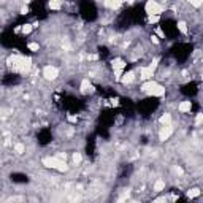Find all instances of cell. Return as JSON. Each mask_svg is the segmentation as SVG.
Returning <instances> with one entry per match:
<instances>
[{
  "label": "cell",
  "instance_id": "1",
  "mask_svg": "<svg viewBox=\"0 0 203 203\" xmlns=\"http://www.w3.org/2000/svg\"><path fill=\"white\" fill-rule=\"evenodd\" d=\"M141 90L143 92H147L149 95H154V97H162L163 94H165V87L163 86H160V84H157L155 81H146L144 84L141 86Z\"/></svg>",
  "mask_w": 203,
  "mask_h": 203
},
{
  "label": "cell",
  "instance_id": "2",
  "mask_svg": "<svg viewBox=\"0 0 203 203\" xmlns=\"http://www.w3.org/2000/svg\"><path fill=\"white\" fill-rule=\"evenodd\" d=\"M43 165L48 167V168H54L57 171H67L68 170L65 160H59L57 157H44L43 159Z\"/></svg>",
  "mask_w": 203,
  "mask_h": 203
},
{
  "label": "cell",
  "instance_id": "3",
  "mask_svg": "<svg viewBox=\"0 0 203 203\" xmlns=\"http://www.w3.org/2000/svg\"><path fill=\"white\" fill-rule=\"evenodd\" d=\"M144 8H146V13L149 16H160V13L163 11V5L157 3L155 0H149V2L144 5Z\"/></svg>",
  "mask_w": 203,
  "mask_h": 203
},
{
  "label": "cell",
  "instance_id": "4",
  "mask_svg": "<svg viewBox=\"0 0 203 203\" xmlns=\"http://www.w3.org/2000/svg\"><path fill=\"white\" fill-rule=\"evenodd\" d=\"M43 76H44L46 79L52 81V79H56V78L59 76V70H57L56 67L48 65V67H44V70H43Z\"/></svg>",
  "mask_w": 203,
  "mask_h": 203
},
{
  "label": "cell",
  "instance_id": "5",
  "mask_svg": "<svg viewBox=\"0 0 203 203\" xmlns=\"http://www.w3.org/2000/svg\"><path fill=\"white\" fill-rule=\"evenodd\" d=\"M171 133H173V127H171V124H168V125H162L160 132H159V138H160L162 141H165V140H168V138L171 136Z\"/></svg>",
  "mask_w": 203,
  "mask_h": 203
},
{
  "label": "cell",
  "instance_id": "6",
  "mask_svg": "<svg viewBox=\"0 0 203 203\" xmlns=\"http://www.w3.org/2000/svg\"><path fill=\"white\" fill-rule=\"evenodd\" d=\"M140 76H141V79H144V81H151L152 76H154V71L149 70L147 67H141V68H140Z\"/></svg>",
  "mask_w": 203,
  "mask_h": 203
},
{
  "label": "cell",
  "instance_id": "7",
  "mask_svg": "<svg viewBox=\"0 0 203 203\" xmlns=\"http://www.w3.org/2000/svg\"><path fill=\"white\" fill-rule=\"evenodd\" d=\"M94 90V86L90 84V81L89 79H82L81 81V92L82 94H89V92Z\"/></svg>",
  "mask_w": 203,
  "mask_h": 203
},
{
  "label": "cell",
  "instance_id": "8",
  "mask_svg": "<svg viewBox=\"0 0 203 203\" xmlns=\"http://www.w3.org/2000/svg\"><path fill=\"white\" fill-rule=\"evenodd\" d=\"M133 79H135V71H127V73H124V75H122L121 82H122V84H130Z\"/></svg>",
  "mask_w": 203,
  "mask_h": 203
},
{
  "label": "cell",
  "instance_id": "9",
  "mask_svg": "<svg viewBox=\"0 0 203 203\" xmlns=\"http://www.w3.org/2000/svg\"><path fill=\"white\" fill-rule=\"evenodd\" d=\"M111 65H113V70H124V67H125V62L122 60V59H114L113 62H111Z\"/></svg>",
  "mask_w": 203,
  "mask_h": 203
},
{
  "label": "cell",
  "instance_id": "10",
  "mask_svg": "<svg viewBox=\"0 0 203 203\" xmlns=\"http://www.w3.org/2000/svg\"><path fill=\"white\" fill-rule=\"evenodd\" d=\"M190 108H192L190 102H181L179 106H178V109H179L181 113H189V111H190Z\"/></svg>",
  "mask_w": 203,
  "mask_h": 203
},
{
  "label": "cell",
  "instance_id": "11",
  "mask_svg": "<svg viewBox=\"0 0 203 203\" xmlns=\"http://www.w3.org/2000/svg\"><path fill=\"white\" fill-rule=\"evenodd\" d=\"M160 124H162V125H168V124H171V116H170L168 113H165L163 116H160Z\"/></svg>",
  "mask_w": 203,
  "mask_h": 203
},
{
  "label": "cell",
  "instance_id": "12",
  "mask_svg": "<svg viewBox=\"0 0 203 203\" xmlns=\"http://www.w3.org/2000/svg\"><path fill=\"white\" fill-rule=\"evenodd\" d=\"M163 189H165V181H162V179L155 181V184H154V190H155V192H160V190H163Z\"/></svg>",
  "mask_w": 203,
  "mask_h": 203
},
{
  "label": "cell",
  "instance_id": "13",
  "mask_svg": "<svg viewBox=\"0 0 203 203\" xmlns=\"http://www.w3.org/2000/svg\"><path fill=\"white\" fill-rule=\"evenodd\" d=\"M121 5H122V2H119V0H117V2H105V6L111 8V10H117Z\"/></svg>",
  "mask_w": 203,
  "mask_h": 203
},
{
  "label": "cell",
  "instance_id": "14",
  "mask_svg": "<svg viewBox=\"0 0 203 203\" xmlns=\"http://www.w3.org/2000/svg\"><path fill=\"white\" fill-rule=\"evenodd\" d=\"M48 6L51 8V10H60L62 3H60V2H57V0H51V2L48 3Z\"/></svg>",
  "mask_w": 203,
  "mask_h": 203
},
{
  "label": "cell",
  "instance_id": "15",
  "mask_svg": "<svg viewBox=\"0 0 203 203\" xmlns=\"http://www.w3.org/2000/svg\"><path fill=\"white\" fill-rule=\"evenodd\" d=\"M178 29H179V32H181V33L187 35V24L184 22V21H179V22H178Z\"/></svg>",
  "mask_w": 203,
  "mask_h": 203
},
{
  "label": "cell",
  "instance_id": "16",
  "mask_svg": "<svg viewBox=\"0 0 203 203\" xmlns=\"http://www.w3.org/2000/svg\"><path fill=\"white\" fill-rule=\"evenodd\" d=\"M32 29H33L32 24H24V25L21 27V32H22L24 35H29V33L32 32Z\"/></svg>",
  "mask_w": 203,
  "mask_h": 203
},
{
  "label": "cell",
  "instance_id": "17",
  "mask_svg": "<svg viewBox=\"0 0 203 203\" xmlns=\"http://www.w3.org/2000/svg\"><path fill=\"white\" fill-rule=\"evenodd\" d=\"M32 67V60L29 57H24V67H22V71H29Z\"/></svg>",
  "mask_w": 203,
  "mask_h": 203
},
{
  "label": "cell",
  "instance_id": "18",
  "mask_svg": "<svg viewBox=\"0 0 203 203\" xmlns=\"http://www.w3.org/2000/svg\"><path fill=\"white\" fill-rule=\"evenodd\" d=\"M198 195H200V189H190L187 192V197L189 198H197Z\"/></svg>",
  "mask_w": 203,
  "mask_h": 203
},
{
  "label": "cell",
  "instance_id": "19",
  "mask_svg": "<svg viewBox=\"0 0 203 203\" xmlns=\"http://www.w3.org/2000/svg\"><path fill=\"white\" fill-rule=\"evenodd\" d=\"M71 159H73V163H75V165H79V163H81V160H82V155H81L79 152H75Z\"/></svg>",
  "mask_w": 203,
  "mask_h": 203
},
{
  "label": "cell",
  "instance_id": "20",
  "mask_svg": "<svg viewBox=\"0 0 203 203\" xmlns=\"http://www.w3.org/2000/svg\"><path fill=\"white\" fill-rule=\"evenodd\" d=\"M159 21H160V16H149V19H147L149 24H157Z\"/></svg>",
  "mask_w": 203,
  "mask_h": 203
},
{
  "label": "cell",
  "instance_id": "21",
  "mask_svg": "<svg viewBox=\"0 0 203 203\" xmlns=\"http://www.w3.org/2000/svg\"><path fill=\"white\" fill-rule=\"evenodd\" d=\"M157 63H159V59H154L151 63H149V65H147V68H149V70H155V68H157Z\"/></svg>",
  "mask_w": 203,
  "mask_h": 203
},
{
  "label": "cell",
  "instance_id": "22",
  "mask_svg": "<svg viewBox=\"0 0 203 203\" xmlns=\"http://www.w3.org/2000/svg\"><path fill=\"white\" fill-rule=\"evenodd\" d=\"M14 151H16L17 154H22V152H24V144H21V143H17V144L14 146Z\"/></svg>",
  "mask_w": 203,
  "mask_h": 203
},
{
  "label": "cell",
  "instance_id": "23",
  "mask_svg": "<svg viewBox=\"0 0 203 203\" xmlns=\"http://www.w3.org/2000/svg\"><path fill=\"white\" fill-rule=\"evenodd\" d=\"M29 49L33 51V52H36V51L40 49V46H38V43H29Z\"/></svg>",
  "mask_w": 203,
  "mask_h": 203
},
{
  "label": "cell",
  "instance_id": "24",
  "mask_svg": "<svg viewBox=\"0 0 203 203\" xmlns=\"http://www.w3.org/2000/svg\"><path fill=\"white\" fill-rule=\"evenodd\" d=\"M154 203H167V198L165 197H160V198H155Z\"/></svg>",
  "mask_w": 203,
  "mask_h": 203
},
{
  "label": "cell",
  "instance_id": "25",
  "mask_svg": "<svg viewBox=\"0 0 203 203\" xmlns=\"http://www.w3.org/2000/svg\"><path fill=\"white\" fill-rule=\"evenodd\" d=\"M67 119H68V122H76V121H78V117H76V116H68Z\"/></svg>",
  "mask_w": 203,
  "mask_h": 203
},
{
  "label": "cell",
  "instance_id": "26",
  "mask_svg": "<svg viewBox=\"0 0 203 203\" xmlns=\"http://www.w3.org/2000/svg\"><path fill=\"white\" fill-rule=\"evenodd\" d=\"M190 5H192V6H195V8H200L203 3H201V2H190Z\"/></svg>",
  "mask_w": 203,
  "mask_h": 203
},
{
  "label": "cell",
  "instance_id": "27",
  "mask_svg": "<svg viewBox=\"0 0 203 203\" xmlns=\"http://www.w3.org/2000/svg\"><path fill=\"white\" fill-rule=\"evenodd\" d=\"M201 121H203V114H197V119H195V122H197V124H200Z\"/></svg>",
  "mask_w": 203,
  "mask_h": 203
},
{
  "label": "cell",
  "instance_id": "28",
  "mask_svg": "<svg viewBox=\"0 0 203 203\" xmlns=\"http://www.w3.org/2000/svg\"><path fill=\"white\" fill-rule=\"evenodd\" d=\"M151 40H152L154 44H159V38H157V36H154V35H152V36H151Z\"/></svg>",
  "mask_w": 203,
  "mask_h": 203
},
{
  "label": "cell",
  "instance_id": "29",
  "mask_svg": "<svg viewBox=\"0 0 203 203\" xmlns=\"http://www.w3.org/2000/svg\"><path fill=\"white\" fill-rule=\"evenodd\" d=\"M21 13H22V14L29 13V8H27V6H22V8H21Z\"/></svg>",
  "mask_w": 203,
  "mask_h": 203
},
{
  "label": "cell",
  "instance_id": "30",
  "mask_svg": "<svg viewBox=\"0 0 203 203\" xmlns=\"http://www.w3.org/2000/svg\"><path fill=\"white\" fill-rule=\"evenodd\" d=\"M155 32H157V35H159V36H162V38H163V36H165V35H163V32H162V29H157V30H155Z\"/></svg>",
  "mask_w": 203,
  "mask_h": 203
},
{
  "label": "cell",
  "instance_id": "31",
  "mask_svg": "<svg viewBox=\"0 0 203 203\" xmlns=\"http://www.w3.org/2000/svg\"><path fill=\"white\" fill-rule=\"evenodd\" d=\"M95 59H97L95 54H90V56H89V60H95Z\"/></svg>",
  "mask_w": 203,
  "mask_h": 203
},
{
  "label": "cell",
  "instance_id": "32",
  "mask_svg": "<svg viewBox=\"0 0 203 203\" xmlns=\"http://www.w3.org/2000/svg\"><path fill=\"white\" fill-rule=\"evenodd\" d=\"M176 173H178V174H182V168L178 167V168H176Z\"/></svg>",
  "mask_w": 203,
  "mask_h": 203
},
{
  "label": "cell",
  "instance_id": "33",
  "mask_svg": "<svg viewBox=\"0 0 203 203\" xmlns=\"http://www.w3.org/2000/svg\"><path fill=\"white\" fill-rule=\"evenodd\" d=\"M133 203H136V201H133Z\"/></svg>",
  "mask_w": 203,
  "mask_h": 203
}]
</instances>
